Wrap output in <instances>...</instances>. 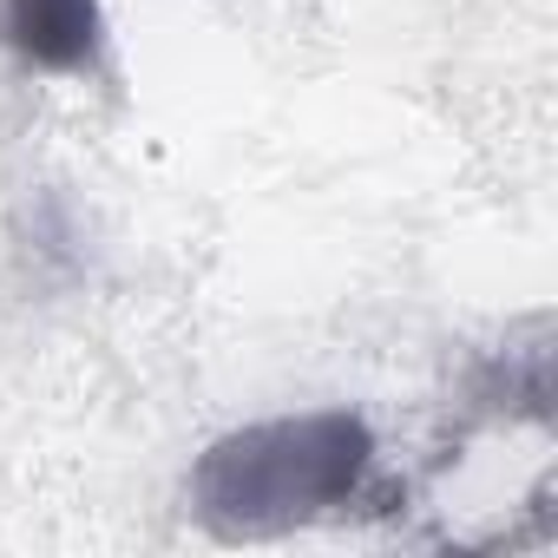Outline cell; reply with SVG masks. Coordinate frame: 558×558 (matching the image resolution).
Listing matches in <instances>:
<instances>
[{
  "label": "cell",
  "mask_w": 558,
  "mask_h": 558,
  "mask_svg": "<svg viewBox=\"0 0 558 558\" xmlns=\"http://www.w3.org/2000/svg\"><path fill=\"white\" fill-rule=\"evenodd\" d=\"M8 47L34 73H93L106 53V14L99 0H8Z\"/></svg>",
  "instance_id": "cell-2"
},
{
  "label": "cell",
  "mask_w": 558,
  "mask_h": 558,
  "mask_svg": "<svg viewBox=\"0 0 558 558\" xmlns=\"http://www.w3.org/2000/svg\"><path fill=\"white\" fill-rule=\"evenodd\" d=\"M375 460V440L355 414H290L243 434H223L197 473L191 506L217 532H283L296 519H316L329 506H349L362 473Z\"/></svg>",
  "instance_id": "cell-1"
}]
</instances>
